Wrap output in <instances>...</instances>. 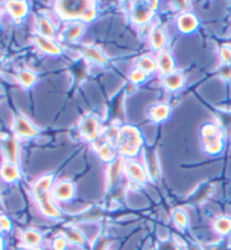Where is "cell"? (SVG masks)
Here are the masks:
<instances>
[{
  "mask_svg": "<svg viewBox=\"0 0 231 250\" xmlns=\"http://www.w3.org/2000/svg\"><path fill=\"white\" fill-rule=\"evenodd\" d=\"M170 114V107L165 103H161V104H156L150 107L149 109V117L152 122L155 123H160L164 122L168 119Z\"/></svg>",
  "mask_w": 231,
  "mask_h": 250,
  "instance_id": "e0dca14e",
  "label": "cell"
},
{
  "mask_svg": "<svg viewBox=\"0 0 231 250\" xmlns=\"http://www.w3.org/2000/svg\"><path fill=\"white\" fill-rule=\"evenodd\" d=\"M68 239L65 236H58L53 239L52 248L54 250H65L68 246Z\"/></svg>",
  "mask_w": 231,
  "mask_h": 250,
  "instance_id": "1f68e13d",
  "label": "cell"
},
{
  "mask_svg": "<svg viewBox=\"0 0 231 250\" xmlns=\"http://www.w3.org/2000/svg\"><path fill=\"white\" fill-rule=\"evenodd\" d=\"M20 169L16 164L6 161L0 167V177L6 183H14L20 178Z\"/></svg>",
  "mask_w": 231,
  "mask_h": 250,
  "instance_id": "2e32d148",
  "label": "cell"
},
{
  "mask_svg": "<svg viewBox=\"0 0 231 250\" xmlns=\"http://www.w3.org/2000/svg\"><path fill=\"white\" fill-rule=\"evenodd\" d=\"M137 68L142 70V71H145L147 75L153 73L158 70V68H157L156 58H153L151 56L140 57L137 60Z\"/></svg>",
  "mask_w": 231,
  "mask_h": 250,
  "instance_id": "d4e9b609",
  "label": "cell"
},
{
  "mask_svg": "<svg viewBox=\"0 0 231 250\" xmlns=\"http://www.w3.org/2000/svg\"><path fill=\"white\" fill-rule=\"evenodd\" d=\"M158 1L135 2L130 14L131 21L137 25H146L152 20L153 13L158 8Z\"/></svg>",
  "mask_w": 231,
  "mask_h": 250,
  "instance_id": "277c9868",
  "label": "cell"
},
{
  "mask_svg": "<svg viewBox=\"0 0 231 250\" xmlns=\"http://www.w3.org/2000/svg\"><path fill=\"white\" fill-rule=\"evenodd\" d=\"M12 230V222L6 215H0V232H8Z\"/></svg>",
  "mask_w": 231,
  "mask_h": 250,
  "instance_id": "836d02e7",
  "label": "cell"
},
{
  "mask_svg": "<svg viewBox=\"0 0 231 250\" xmlns=\"http://www.w3.org/2000/svg\"><path fill=\"white\" fill-rule=\"evenodd\" d=\"M35 200L38 202L39 208L43 215H45L46 218H50V219L60 218L61 215L60 209H59L57 205L54 204V202L52 201V197H51L49 192L36 195Z\"/></svg>",
  "mask_w": 231,
  "mask_h": 250,
  "instance_id": "8992f818",
  "label": "cell"
},
{
  "mask_svg": "<svg viewBox=\"0 0 231 250\" xmlns=\"http://www.w3.org/2000/svg\"><path fill=\"white\" fill-rule=\"evenodd\" d=\"M17 80L21 87L31 88L36 82V76L32 71H29V70L24 69L18 72Z\"/></svg>",
  "mask_w": 231,
  "mask_h": 250,
  "instance_id": "4316f807",
  "label": "cell"
},
{
  "mask_svg": "<svg viewBox=\"0 0 231 250\" xmlns=\"http://www.w3.org/2000/svg\"><path fill=\"white\" fill-rule=\"evenodd\" d=\"M124 171L129 176V178L132 182H135L138 184H145L148 181V175H147L144 166L133 159H126V163H124Z\"/></svg>",
  "mask_w": 231,
  "mask_h": 250,
  "instance_id": "52a82bcc",
  "label": "cell"
},
{
  "mask_svg": "<svg viewBox=\"0 0 231 250\" xmlns=\"http://www.w3.org/2000/svg\"><path fill=\"white\" fill-rule=\"evenodd\" d=\"M65 238L68 239L69 242H71L73 245H84L85 244V237L80 232L79 230L75 229V228H70L65 231L64 233Z\"/></svg>",
  "mask_w": 231,
  "mask_h": 250,
  "instance_id": "f1b7e54d",
  "label": "cell"
},
{
  "mask_svg": "<svg viewBox=\"0 0 231 250\" xmlns=\"http://www.w3.org/2000/svg\"><path fill=\"white\" fill-rule=\"evenodd\" d=\"M80 132L87 141L95 142L100 134V121L93 114H87L80 122Z\"/></svg>",
  "mask_w": 231,
  "mask_h": 250,
  "instance_id": "5b68a950",
  "label": "cell"
},
{
  "mask_svg": "<svg viewBox=\"0 0 231 250\" xmlns=\"http://www.w3.org/2000/svg\"><path fill=\"white\" fill-rule=\"evenodd\" d=\"M42 239V234L35 229H26L23 231V234H21V240L28 248L39 247L41 245Z\"/></svg>",
  "mask_w": 231,
  "mask_h": 250,
  "instance_id": "7402d4cb",
  "label": "cell"
},
{
  "mask_svg": "<svg viewBox=\"0 0 231 250\" xmlns=\"http://www.w3.org/2000/svg\"><path fill=\"white\" fill-rule=\"evenodd\" d=\"M33 41L38 45L40 50L44 53L52 54V56H58L61 53V47L59 46V44L53 41L52 39L44 38V36L40 34H35L33 36Z\"/></svg>",
  "mask_w": 231,
  "mask_h": 250,
  "instance_id": "4fadbf2b",
  "label": "cell"
},
{
  "mask_svg": "<svg viewBox=\"0 0 231 250\" xmlns=\"http://www.w3.org/2000/svg\"><path fill=\"white\" fill-rule=\"evenodd\" d=\"M56 9L61 18L67 21H91L96 17V6L93 1H71L57 2Z\"/></svg>",
  "mask_w": 231,
  "mask_h": 250,
  "instance_id": "6da1fadb",
  "label": "cell"
},
{
  "mask_svg": "<svg viewBox=\"0 0 231 250\" xmlns=\"http://www.w3.org/2000/svg\"><path fill=\"white\" fill-rule=\"evenodd\" d=\"M0 250H3V241H2L1 232H0Z\"/></svg>",
  "mask_w": 231,
  "mask_h": 250,
  "instance_id": "d590c367",
  "label": "cell"
},
{
  "mask_svg": "<svg viewBox=\"0 0 231 250\" xmlns=\"http://www.w3.org/2000/svg\"><path fill=\"white\" fill-rule=\"evenodd\" d=\"M3 148H5L6 151L7 161H10V163L17 165L18 154H20V146H18L16 140L14 138L8 139L5 143H3Z\"/></svg>",
  "mask_w": 231,
  "mask_h": 250,
  "instance_id": "cb8c5ba5",
  "label": "cell"
},
{
  "mask_svg": "<svg viewBox=\"0 0 231 250\" xmlns=\"http://www.w3.org/2000/svg\"><path fill=\"white\" fill-rule=\"evenodd\" d=\"M156 61H157V68H158V71L163 75V77L170 75V73L176 71L174 57L171 56L170 52H168V51L163 50L160 51V52H158Z\"/></svg>",
  "mask_w": 231,
  "mask_h": 250,
  "instance_id": "30bf717a",
  "label": "cell"
},
{
  "mask_svg": "<svg viewBox=\"0 0 231 250\" xmlns=\"http://www.w3.org/2000/svg\"><path fill=\"white\" fill-rule=\"evenodd\" d=\"M144 145L140 131L132 125H124L119 130L115 139V146L122 157L132 158L140 152Z\"/></svg>",
  "mask_w": 231,
  "mask_h": 250,
  "instance_id": "7a4b0ae2",
  "label": "cell"
},
{
  "mask_svg": "<svg viewBox=\"0 0 231 250\" xmlns=\"http://www.w3.org/2000/svg\"><path fill=\"white\" fill-rule=\"evenodd\" d=\"M213 228L219 234L226 236L231 231V219L229 216H220L214 221Z\"/></svg>",
  "mask_w": 231,
  "mask_h": 250,
  "instance_id": "83f0119b",
  "label": "cell"
},
{
  "mask_svg": "<svg viewBox=\"0 0 231 250\" xmlns=\"http://www.w3.org/2000/svg\"><path fill=\"white\" fill-rule=\"evenodd\" d=\"M14 128H15V132H16V134L20 135L21 138L32 139V138H35L36 135L39 134L38 128H36L34 125L29 122L26 117H24L23 115L16 116V119H15Z\"/></svg>",
  "mask_w": 231,
  "mask_h": 250,
  "instance_id": "ba28073f",
  "label": "cell"
},
{
  "mask_svg": "<svg viewBox=\"0 0 231 250\" xmlns=\"http://www.w3.org/2000/svg\"><path fill=\"white\" fill-rule=\"evenodd\" d=\"M201 139L205 152L212 156L220 153L225 146L223 141V132L218 125L213 123L204 124L201 128Z\"/></svg>",
  "mask_w": 231,
  "mask_h": 250,
  "instance_id": "3957f363",
  "label": "cell"
},
{
  "mask_svg": "<svg viewBox=\"0 0 231 250\" xmlns=\"http://www.w3.org/2000/svg\"><path fill=\"white\" fill-rule=\"evenodd\" d=\"M173 219L175 223L177 224L178 227L181 228H185L188 226L189 223V219H188V215H186V213L183 211L181 208H177L174 211V214H173Z\"/></svg>",
  "mask_w": 231,
  "mask_h": 250,
  "instance_id": "f546056e",
  "label": "cell"
},
{
  "mask_svg": "<svg viewBox=\"0 0 231 250\" xmlns=\"http://www.w3.org/2000/svg\"><path fill=\"white\" fill-rule=\"evenodd\" d=\"M83 53L88 60L91 62H95L97 64H106L107 63V58L103 53L101 49L97 46H86L83 49Z\"/></svg>",
  "mask_w": 231,
  "mask_h": 250,
  "instance_id": "44dd1931",
  "label": "cell"
},
{
  "mask_svg": "<svg viewBox=\"0 0 231 250\" xmlns=\"http://www.w3.org/2000/svg\"><path fill=\"white\" fill-rule=\"evenodd\" d=\"M36 25H38V34L44 36V38L47 39H53L54 34H56V28H54L52 21H51L46 16H41L38 17L36 20Z\"/></svg>",
  "mask_w": 231,
  "mask_h": 250,
  "instance_id": "ffe728a7",
  "label": "cell"
},
{
  "mask_svg": "<svg viewBox=\"0 0 231 250\" xmlns=\"http://www.w3.org/2000/svg\"><path fill=\"white\" fill-rule=\"evenodd\" d=\"M124 163H126V159L122 156H120L109 165L107 169V182L109 186H112L119 179L121 172L124 170Z\"/></svg>",
  "mask_w": 231,
  "mask_h": 250,
  "instance_id": "ac0fdd59",
  "label": "cell"
},
{
  "mask_svg": "<svg viewBox=\"0 0 231 250\" xmlns=\"http://www.w3.org/2000/svg\"><path fill=\"white\" fill-rule=\"evenodd\" d=\"M150 44H151V47L155 51H160L164 50V46L166 45V33L161 27H156L153 28L151 32H150Z\"/></svg>",
  "mask_w": 231,
  "mask_h": 250,
  "instance_id": "d6986e66",
  "label": "cell"
},
{
  "mask_svg": "<svg viewBox=\"0 0 231 250\" xmlns=\"http://www.w3.org/2000/svg\"><path fill=\"white\" fill-rule=\"evenodd\" d=\"M185 76L179 71H174L170 75L163 77V84L170 91H176L184 86Z\"/></svg>",
  "mask_w": 231,
  "mask_h": 250,
  "instance_id": "9a60e30c",
  "label": "cell"
},
{
  "mask_svg": "<svg viewBox=\"0 0 231 250\" xmlns=\"http://www.w3.org/2000/svg\"><path fill=\"white\" fill-rule=\"evenodd\" d=\"M147 77H148V75H147L145 71H142V70L138 69V68L131 70V72L129 73V79L133 83H144L147 79Z\"/></svg>",
  "mask_w": 231,
  "mask_h": 250,
  "instance_id": "4dcf8cb0",
  "label": "cell"
},
{
  "mask_svg": "<svg viewBox=\"0 0 231 250\" xmlns=\"http://www.w3.org/2000/svg\"><path fill=\"white\" fill-rule=\"evenodd\" d=\"M220 76L226 80H231V64H222L220 68Z\"/></svg>",
  "mask_w": 231,
  "mask_h": 250,
  "instance_id": "e575fe53",
  "label": "cell"
},
{
  "mask_svg": "<svg viewBox=\"0 0 231 250\" xmlns=\"http://www.w3.org/2000/svg\"><path fill=\"white\" fill-rule=\"evenodd\" d=\"M29 250H43V249L40 247H34V248H29Z\"/></svg>",
  "mask_w": 231,
  "mask_h": 250,
  "instance_id": "8d00e7d4",
  "label": "cell"
},
{
  "mask_svg": "<svg viewBox=\"0 0 231 250\" xmlns=\"http://www.w3.org/2000/svg\"><path fill=\"white\" fill-rule=\"evenodd\" d=\"M220 58L222 60V64H231V47L222 46L220 49Z\"/></svg>",
  "mask_w": 231,
  "mask_h": 250,
  "instance_id": "d6a6232c",
  "label": "cell"
},
{
  "mask_svg": "<svg viewBox=\"0 0 231 250\" xmlns=\"http://www.w3.org/2000/svg\"><path fill=\"white\" fill-rule=\"evenodd\" d=\"M52 184L53 175H46L43 176L41 178H39L38 181L34 183V185H33V195L36 196V195L47 193L51 187H52Z\"/></svg>",
  "mask_w": 231,
  "mask_h": 250,
  "instance_id": "603a6c76",
  "label": "cell"
},
{
  "mask_svg": "<svg viewBox=\"0 0 231 250\" xmlns=\"http://www.w3.org/2000/svg\"><path fill=\"white\" fill-rule=\"evenodd\" d=\"M84 29H85V25H84V23H80V21L79 23H71L65 27L64 35L69 41H75V40L80 38Z\"/></svg>",
  "mask_w": 231,
  "mask_h": 250,
  "instance_id": "484cf974",
  "label": "cell"
},
{
  "mask_svg": "<svg viewBox=\"0 0 231 250\" xmlns=\"http://www.w3.org/2000/svg\"><path fill=\"white\" fill-rule=\"evenodd\" d=\"M200 21L197 17L192 13H183L179 15L177 18V27L179 32L184 33V34H189V33H193L195 29L199 27Z\"/></svg>",
  "mask_w": 231,
  "mask_h": 250,
  "instance_id": "8fae6325",
  "label": "cell"
},
{
  "mask_svg": "<svg viewBox=\"0 0 231 250\" xmlns=\"http://www.w3.org/2000/svg\"><path fill=\"white\" fill-rule=\"evenodd\" d=\"M5 8L12 18L15 21H21L26 16L28 13V3L26 1H21V0H12L5 3Z\"/></svg>",
  "mask_w": 231,
  "mask_h": 250,
  "instance_id": "7c38bea8",
  "label": "cell"
},
{
  "mask_svg": "<svg viewBox=\"0 0 231 250\" xmlns=\"http://www.w3.org/2000/svg\"><path fill=\"white\" fill-rule=\"evenodd\" d=\"M94 148L102 160L107 161V163H113L116 159L117 149L115 145H113L112 141H109L108 139L100 142L96 140Z\"/></svg>",
  "mask_w": 231,
  "mask_h": 250,
  "instance_id": "9c48e42d",
  "label": "cell"
},
{
  "mask_svg": "<svg viewBox=\"0 0 231 250\" xmlns=\"http://www.w3.org/2000/svg\"><path fill=\"white\" fill-rule=\"evenodd\" d=\"M0 17H1V12H0Z\"/></svg>",
  "mask_w": 231,
  "mask_h": 250,
  "instance_id": "74e56055",
  "label": "cell"
},
{
  "mask_svg": "<svg viewBox=\"0 0 231 250\" xmlns=\"http://www.w3.org/2000/svg\"><path fill=\"white\" fill-rule=\"evenodd\" d=\"M73 195H75V185L71 182H60L53 188V196L58 201L67 202L71 200Z\"/></svg>",
  "mask_w": 231,
  "mask_h": 250,
  "instance_id": "5bb4252c",
  "label": "cell"
}]
</instances>
